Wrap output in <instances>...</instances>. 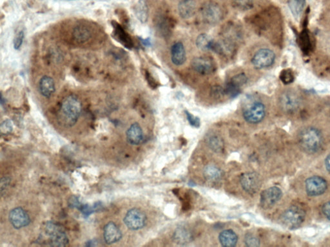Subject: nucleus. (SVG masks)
Masks as SVG:
<instances>
[{
    "label": "nucleus",
    "instance_id": "obj_25",
    "mask_svg": "<svg viewBox=\"0 0 330 247\" xmlns=\"http://www.w3.org/2000/svg\"><path fill=\"white\" fill-rule=\"evenodd\" d=\"M207 144L211 150L217 152H221L223 149V140L218 135L213 134L209 136L207 138Z\"/></svg>",
    "mask_w": 330,
    "mask_h": 247
},
{
    "label": "nucleus",
    "instance_id": "obj_29",
    "mask_svg": "<svg viewBox=\"0 0 330 247\" xmlns=\"http://www.w3.org/2000/svg\"><path fill=\"white\" fill-rule=\"evenodd\" d=\"M245 243L247 246H260V240L252 234H246L245 238Z\"/></svg>",
    "mask_w": 330,
    "mask_h": 247
},
{
    "label": "nucleus",
    "instance_id": "obj_21",
    "mask_svg": "<svg viewBox=\"0 0 330 247\" xmlns=\"http://www.w3.org/2000/svg\"><path fill=\"white\" fill-rule=\"evenodd\" d=\"M173 238L176 243L184 244L192 240V235L189 230L185 227H180L175 231Z\"/></svg>",
    "mask_w": 330,
    "mask_h": 247
},
{
    "label": "nucleus",
    "instance_id": "obj_17",
    "mask_svg": "<svg viewBox=\"0 0 330 247\" xmlns=\"http://www.w3.org/2000/svg\"><path fill=\"white\" fill-rule=\"evenodd\" d=\"M171 60L176 66L183 65L186 60V54L184 44L176 42L171 47Z\"/></svg>",
    "mask_w": 330,
    "mask_h": 247
},
{
    "label": "nucleus",
    "instance_id": "obj_12",
    "mask_svg": "<svg viewBox=\"0 0 330 247\" xmlns=\"http://www.w3.org/2000/svg\"><path fill=\"white\" fill-rule=\"evenodd\" d=\"M305 187L308 194L311 196H317L326 191L327 183L321 177H312L307 180Z\"/></svg>",
    "mask_w": 330,
    "mask_h": 247
},
{
    "label": "nucleus",
    "instance_id": "obj_11",
    "mask_svg": "<svg viewBox=\"0 0 330 247\" xmlns=\"http://www.w3.org/2000/svg\"><path fill=\"white\" fill-rule=\"evenodd\" d=\"M241 186L249 194H254L260 190L261 182L260 176L255 172H247L241 178Z\"/></svg>",
    "mask_w": 330,
    "mask_h": 247
},
{
    "label": "nucleus",
    "instance_id": "obj_34",
    "mask_svg": "<svg viewBox=\"0 0 330 247\" xmlns=\"http://www.w3.org/2000/svg\"><path fill=\"white\" fill-rule=\"evenodd\" d=\"M322 212L326 218L329 219L330 220V201L326 202V204H324L323 207H322Z\"/></svg>",
    "mask_w": 330,
    "mask_h": 247
},
{
    "label": "nucleus",
    "instance_id": "obj_7",
    "mask_svg": "<svg viewBox=\"0 0 330 247\" xmlns=\"http://www.w3.org/2000/svg\"><path fill=\"white\" fill-rule=\"evenodd\" d=\"M275 59V54L272 50L262 48L254 54L252 63L255 68L263 69L272 66L274 63Z\"/></svg>",
    "mask_w": 330,
    "mask_h": 247
},
{
    "label": "nucleus",
    "instance_id": "obj_1",
    "mask_svg": "<svg viewBox=\"0 0 330 247\" xmlns=\"http://www.w3.org/2000/svg\"><path fill=\"white\" fill-rule=\"evenodd\" d=\"M82 112V105L77 96L69 95L63 98L58 112V120L61 126L70 128L78 122Z\"/></svg>",
    "mask_w": 330,
    "mask_h": 247
},
{
    "label": "nucleus",
    "instance_id": "obj_19",
    "mask_svg": "<svg viewBox=\"0 0 330 247\" xmlns=\"http://www.w3.org/2000/svg\"><path fill=\"white\" fill-rule=\"evenodd\" d=\"M127 138L130 144H141L144 140V132L138 123L135 122L130 126L127 132Z\"/></svg>",
    "mask_w": 330,
    "mask_h": 247
},
{
    "label": "nucleus",
    "instance_id": "obj_4",
    "mask_svg": "<svg viewBox=\"0 0 330 247\" xmlns=\"http://www.w3.org/2000/svg\"><path fill=\"white\" fill-rule=\"evenodd\" d=\"M305 219V212L303 209L299 207H290L282 214L281 221L288 228L294 229L299 227L303 223Z\"/></svg>",
    "mask_w": 330,
    "mask_h": 247
},
{
    "label": "nucleus",
    "instance_id": "obj_35",
    "mask_svg": "<svg viewBox=\"0 0 330 247\" xmlns=\"http://www.w3.org/2000/svg\"><path fill=\"white\" fill-rule=\"evenodd\" d=\"M325 164H326L327 171L330 174V155L326 158V161H325Z\"/></svg>",
    "mask_w": 330,
    "mask_h": 247
},
{
    "label": "nucleus",
    "instance_id": "obj_18",
    "mask_svg": "<svg viewBox=\"0 0 330 247\" xmlns=\"http://www.w3.org/2000/svg\"><path fill=\"white\" fill-rule=\"evenodd\" d=\"M197 4L195 0H182L178 5V12L182 18L188 19L196 14Z\"/></svg>",
    "mask_w": 330,
    "mask_h": 247
},
{
    "label": "nucleus",
    "instance_id": "obj_33",
    "mask_svg": "<svg viewBox=\"0 0 330 247\" xmlns=\"http://www.w3.org/2000/svg\"><path fill=\"white\" fill-rule=\"evenodd\" d=\"M185 113L187 120H188L190 124L194 127H199V126H200V120H199V118L195 117V116H194L193 115H192L191 113L188 112V111H185Z\"/></svg>",
    "mask_w": 330,
    "mask_h": 247
},
{
    "label": "nucleus",
    "instance_id": "obj_8",
    "mask_svg": "<svg viewBox=\"0 0 330 247\" xmlns=\"http://www.w3.org/2000/svg\"><path fill=\"white\" fill-rule=\"evenodd\" d=\"M202 17L206 23L214 24L220 21L222 18V11L215 3L208 2L203 5L201 9Z\"/></svg>",
    "mask_w": 330,
    "mask_h": 247
},
{
    "label": "nucleus",
    "instance_id": "obj_16",
    "mask_svg": "<svg viewBox=\"0 0 330 247\" xmlns=\"http://www.w3.org/2000/svg\"><path fill=\"white\" fill-rule=\"evenodd\" d=\"M38 89L44 97L50 98L56 91L55 81L51 76H44L39 81Z\"/></svg>",
    "mask_w": 330,
    "mask_h": 247
},
{
    "label": "nucleus",
    "instance_id": "obj_3",
    "mask_svg": "<svg viewBox=\"0 0 330 247\" xmlns=\"http://www.w3.org/2000/svg\"><path fill=\"white\" fill-rule=\"evenodd\" d=\"M45 235L48 236V243L52 246H65L68 243L67 236L65 232L53 222L49 221L45 227Z\"/></svg>",
    "mask_w": 330,
    "mask_h": 247
},
{
    "label": "nucleus",
    "instance_id": "obj_27",
    "mask_svg": "<svg viewBox=\"0 0 330 247\" xmlns=\"http://www.w3.org/2000/svg\"><path fill=\"white\" fill-rule=\"evenodd\" d=\"M230 81L231 83H233V85L241 88V86L245 85V84L247 83L248 78L247 76H246L245 73H241L233 76Z\"/></svg>",
    "mask_w": 330,
    "mask_h": 247
},
{
    "label": "nucleus",
    "instance_id": "obj_26",
    "mask_svg": "<svg viewBox=\"0 0 330 247\" xmlns=\"http://www.w3.org/2000/svg\"><path fill=\"white\" fill-rule=\"evenodd\" d=\"M233 6L241 11H248L252 8L253 0H233Z\"/></svg>",
    "mask_w": 330,
    "mask_h": 247
},
{
    "label": "nucleus",
    "instance_id": "obj_9",
    "mask_svg": "<svg viewBox=\"0 0 330 247\" xmlns=\"http://www.w3.org/2000/svg\"><path fill=\"white\" fill-rule=\"evenodd\" d=\"M282 191L279 187H272L265 190L261 194V205L263 208L269 209L279 202Z\"/></svg>",
    "mask_w": 330,
    "mask_h": 247
},
{
    "label": "nucleus",
    "instance_id": "obj_2",
    "mask_svg": "<svg viewBox=\"0 0 330 247\" xmlns=\"http://www.w3.org/2000/svg\"><path fill=\"white\" fill-rule=\"evenodd\" d=\"M299 144L301 149L308 153H315L321 149L322 137L316 128H307L301 131L299 135Z\"/></svg>",
    "mask_w": 330,
    "mask_h": 247
},
{
    "label": "nucleus",
    "instance_id": "obj_6",
    "mask_svg": "<svg viewBox=\"0 0 330 247\" xmlns=\"http://www.w3.org/2000/svg\"><path fill=\"white\" fill-rule=\"evenodd\" d=\"M266 114L265 106L262 103L255 102L246 107L243 110V117L250 124L260 123L264 119Z\"/></svg>",
    "mask_w": 330,
    "mask_h": 247
},
{
    "label": "nucleus",
    "instance_id": "obj_15",
    "mask_svg": "<svg viewBox=\"0 0 330 247\" xmlns=\"http://www.w3.org/2000/svg\"><path fill=\"white\" fill-rule=\"evenodd\" d=\"M103 236L106 243L110 244L119 241L122 238V233L117 225L111 221L106 225Z\"/></svg>",
    "mask_w": 330,
    "mask_h": 247
},
{
    "label": "nucleus",
    "instance_id": "obj_14",
    "mask_svg": "<svg viewBox=\"0 0 330 247\" xmlns=\"http://www.w3.org/2000/svg\"><path fill=\"white\" fill-rule=\"evenodd\" d=\"M191 65L194 70L202 75H208L214 70L213 61L206 57H198L192 59Z\"/></svg>",
    "mask_w": 330,
    "mask_h": 247
},
{
    "label": "nucleus",
    "instance_id": "obj_22",
    "mask_svg": "<svg viewBox=\"0 0 330 247\" xmlns=\"http://www.w3.org/2000/svg\"><path fill=\"white\" fill-rule=\"evenodd\" d=\"M197 47L203 51H213L215 41L210 36L201 34L196 39Z\"/></svg>",
    "mask_w": 330,
    "mask_h": 247
},
{
    "label": "nucleus",
    "instance_id": "obj_30",
    "mask_svg": "<svg viewBox=\"0 0 330 247\" xmlns=\"http://www.w3.org/2000/svg\"><path fill=\"white\" fill-rule=\"evenodd\" d=\"M24 32L23 31H19L18 33L16 34L15 37L14 38V48L15 50H19L22 44H23V39H24Z\"/></svg>",
    "mask_w": 330,
    "mask_h": 247
},
{
    "label": "nucleus",
    "instance_id": "obj_31",
    "mask_svg": "<svg viewBox=\"0 0 330 247\" xmlns=\"http://www.w3.org/2000/svg\"><path fill=\"white\" fill-rule=\"evenodd\" d=\"M0 130H1V133L2 134H10V133L12 132V130H13V127H12L11 121L10 120H4V122L1 124Z\"/></svg>",
    "mask_w": 330,
    "mask_h": 247
},
{
    "label": "nucleus",
    "instance_id": "obj_23",
    "mask_svg": "<svg viewBox=\"0 0 330 247\" xmlns=\"http://www.w3.org/2000/svg\"><path fill=\"white\" fill-rule=\"evenodd\" d=\"M204 176L210 182H216L221 179L223 172L219 167L214 165H208L204 169Z\"/></svg>",
    "mask_w": 330,
    "mask_h": 247
},
{
    "label": "nucleus",
    "instance_id": "obj_5",
    "mask_svg": "<svg viewBox=\"0 0 330 247\" xmlns=\"http://www.w3.org/2000/svg\"><path fill=\"white\" fill-rule=\"evenodd\" d=\"M123 220L128 228L132 231H137L144 228L146 225L147 216L141 210L134 208L127 212Z\"/></svg>",
    "mask_w": 330,
    "mask_h": 247
},
{
    "label": "nucleus",
    "instance_id": "obj_32",
    "mask_svg": "<svg viewBox=\"0 0 330 247\" xmlns=\"http://www.w3.org/2000/svg\"><path fill=\"white\" fill-rule=\"evenodd\" d=\"M294 77L292 71L289 70H284L280 74V79H281L282 82L285 83H291L294 81Z\"/></svg>",
    "mask_w": 330,
    "mask_h": 247
},
{
    "label": "nucleus",
    "instance_id": "obj_10",
    "mask_svg": "<svg viewBox=\"0 0 330 247\" xmlns=\"http://www.w3.org/2000/svg\"><path fill=\"white\" fill-rule=\"evenodd\" d=\"M9 220L12 226L16 229L23 228L31 223L30 217L21 207L12 209L9 213Z\"/></svg>",
    "mask_w": 330,
    "mask_h": 247
},
{
    "label": "nucleus",
    "instance_id": "obj_28",
    "mask_svg": "<svg viewBox=\"0 0 330 247\" xmlns=\"http://www.w3.org/2000/svg\"><path fill=\"white\" fill-rule=\"evenodd\" d=\"M295 97H292L291 95H286L285 97L282 98V104L283 106L286 108V109H291V108H294L296 106V100L294 98Z\"/></svg>",
    "mask_w": 330,
    "mask_h": 247
},
{
    "label": "nucleus",
    "instance_id": "obj_20",
    "mask_svg": "<svg viewBox=\"0 0 330 247\" xmlns=\"http://www.w3.org/2000/svg\"><path fill=\"white\" fill-rule=\"evenodd\" d=\"M219 241L223 246H235L238 243L237 234L231 230H225L219 234Z\"/></svg>",
    "mask_w": 330,
    "mask_h": 247
},
{
    "label": "nucleus",
    "instance_id": "obj_13",
    "mask_svg": "<svg viewBox=\"0 0 330 247\" xmlns=\"http://www.w3.org/2000/svg\"><path fill=\"white\" fill-rule=\"evenodd\" d=\"M93 36L92 29L90 26L80 24L74 27L72 38L78 44H84L90 41Z\"/></svg>",
    "mask_w": 330,
    "mask_h": 247
},
{
    "label": "nucleus",
    "instance_id": "obj_24",
    "mask_svg": "<svg viewBox=\"0 0 330 247\" xmlns=\"http://www.w3.org/2000/svg\"><path fill=\"white\" fill-rule=\"evenodd\" d=\"M135 13L139 20L142 23L146 22L148 19V7L144 0H140L135 7Z\"/></svg>",
    "mask_w": 330,
    "mask_h": 247
}]
</instances>
